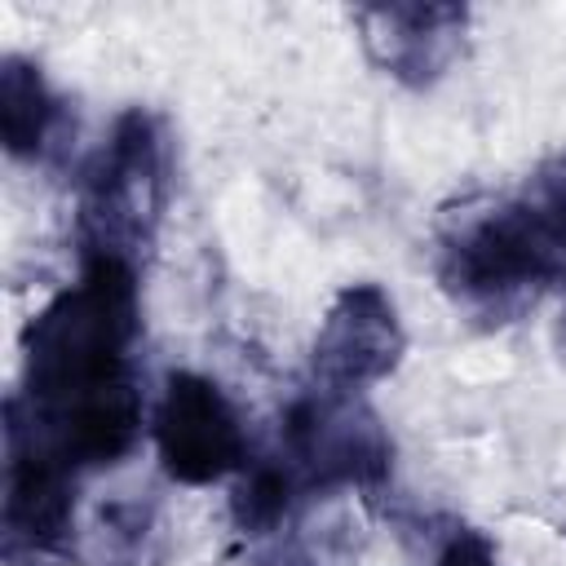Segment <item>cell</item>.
I'll return each instance as SVG.
<instances>
[{
  "label": "cell",
  "mask_w": 566,
  "mask_h": 566,
  "mask_svg": "<svg viewBox=\"0 0 566 566\" xmlns=\"http://www.w3.org/2000/svg\"><path fill=\"white\" fill-rule=\"evenodd\" d=\"M142 287L124 261L88 256L22 332V385L4 424L80 478L119 464L142 438Z\"/></svg>",
  "instance_id": "obj_1"
},
{
  "label": "cell",
  "mask_w": 566,
  "mask_h": 566,
  "mask_svg": "<svg viewBox=\"0 0 566 566\" xmlns=\"http://www.w3.org/2000/svg\"><path fill=\"white\" fill-rule=\"evenodd\" d=\"M442 292L486 327L513 323L548 287H566V150L513 195L464 203L438 230Z\"/></svg>",
  "instance_id": "obj_2"
},
{
  "label": "cell",
  "mask_w": 566,
  "mask_h": 566,
  "mask_svg": "<svg viewBox=\"0 0 566 566\" xmlns=\"http://www.w3.org/2000/svg\"><path fill=\"white\" fill-rule=\"evenodd\" d=\"M168 208V137L146 106H128L75 186L80 261H124L137 270L155 248Z\"/></svg>",
  "instance_id": "obj_3"
},
{
  "label": "cell",
  "mask_w": 566,
  "mask_h": 566,
  "mask_svg": "<svg viewBox=\"0 0 566 566\" xmlns=\"http://www.w3.org/2000/svg\"><path fill=\"white\" fill-rule=\"evenodd\" d=\"M274 460L292 473L301 500L332 491H380L394 469V442L380 416L349 389H305L287 402Z\"/></svg>",
  "instance_id": "obj_4"
},
{
  "label": "cell",
  "mask_w": 566,
  "mask_h": 566,
  "mask_svg": "<svg viewBox=\"0 0 566 566\" xmlns=\"http://www.w3.org/2000/svg\"><path fill=\"white\" fill-rule=\"evenodd\" d=\"M75 469L44 455L31 438L4 424V566H75Z\"/></svg>",
  "instance_id": "obj_5"
},
{
  "label": "cell",
  "mask_w": 566,
  "mask_h": 566,
  "mask_svg": "<svg viewBox=\"0 0 566 566\" xmlns=\"http://www.w3.org/2000/svg\"><path fill=\"white\" fill-rule=\"evenodd\" d=\"M155 455L181 486H212L248 469V433L226 389L199 371H172L150 420Z\"/></svg>",
  "instance_id": "obj_6"
},
{
  "label": "cell",
  "mask_w": 566,
  "mask_h": 566,
  "mask_svg": "<svg viewBox=\"0 0 566 566\" xmlns=\"http://www.w3.org/2000/svg\"><path fill=\"white\" fill-rule=\"evenodd\" d=\"M407 354V332L394 296L380 283H345L310 345V371L323 389L363 394L367 385L398 371Z\"/></svg>",
  "instance_id": "obj_7"
},
{
  "label": "cell",
  "mask_w": 566,
  "mask_h": 566,
  "mask_svg": "<svg viewBox=\"0 0 566 566\" xmlns=\"http://www.w3.org/2000/svg\"><path fill=\"white\" fill-rule=\"evenodd\" d=\"M363 53L402 88H433L464 49V4H363L354 9Z\"/></svg>",
  "instance_id": "obj_8"
},
{
  "label": "cell",
  "mask_w": 566,
  "mask_h": 566,
  "mask_svg": "<svg viewBox=\"0 0 566 566\" xmlns=\"http://www.w3.org/2000/svg\"><path fill=\"white\" fill-rule=\"evenodd\" d=\"M71 115L66 102L53 93L44 71L31 57L4 53L0 57V137L4 150L22 164H44L57 142L66 137Z\"/></svg>",
  "instance_id": "obj_9"
},
{
  "label": "cell",
  "mask_w": 566,
  "mask_h": 566,
  "mask_svg": "<svg viewBox=\"0 0 566 566\" xmlns=\"http://www.w3.org/2000/svg\"><path fill=\"white\" fill-rule=\"evenodd\" d=\"M159 513L146 500H111L93 522V566H159Z\"/></svg>",
  "instance_id": "obj_10"
},
{
  "label": "cell",
  "mask_w": 566,
  "mask_h": 566,
  "mask_svg": "<svg viewBox=\"0 0 566 566\" xmlns=\"http://www.w3.org/2000/svg\"><path fill=\"white\" fill-rule=\"evenodd\" d=\"M433 566H500V553L478 526H451L433 553Z\"/></svg>",
  "instance_id": "obj_11"
},
{
  "label": "cell",
  "mask_w": 566,
  "mask_h": 566,
  "mask_svg": "<svg viewBox=\"0 0 566 566\" xmlns=\"http://www.w3.org/2000/svg\"><path fill=\"white\" fill-rule=\"evenodd\" d=\"M256 566H318V562H314V553H310L301 539H283V535H274L270 548L256 557Z\"/></svg>",
  "instance_id": "obj_12"
},
{
  "label": "cell",
  "mask_w": 566,
  "mask_h": 566,
  "mask_svg": "<svg viewBox=\"0 0 566 566\" xmlns=\"http://www.w3.org/2000/svg\"><path fill=\"white\" fill-rule=\"evenodd\" d=\"M566 292V287H562ZM553 345H557V354H562V363H566V301H562V314H557V327H553Z\"/></svg>",
  "instance_id": "obj_13"
}]
</instances>
